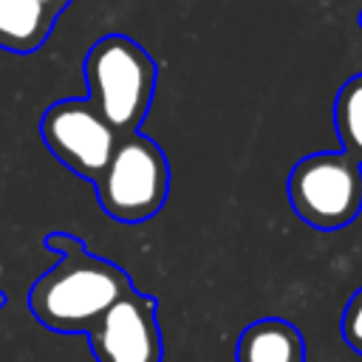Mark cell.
I'll list each match as a JSON object with an SVG mask.
<instances>
[{
    "label": "cell",
    "mask_w": 362,
    "mask_h": 362,
    "mask_svg": "<svg viewBox=\"0 0 362 362\" xmlns=\"http://www.w3.org/2000/svg\"><path fill=\"white\" fill-rule=\"evenodd\" d=\"M45 249L59 255V263L37 277L28 291V308L40 325L57 334H88L99 317L133 288L127 272L113 260L90 255L76 235L51 232Z\"/></svg>",
    "instance_id": "obj_1"
},
{
    "label": "cell",
    "mask_w": 362,
    "mask_h": 362,
    "mask_svg": "<svg viewBox=\"0 0 362 362\" xmlns=\"http://www.w3.org/2000/svg\"><path fill=\"white\" fill-rule=\"evenodd\" d=\"M88 99L119 130V136L141 130L153 93L156 62L127 34H105L90 45L82 62Z\"/></svg>",
    "instance_id": "obj_2"
},
{
    "label": "cell",
    "mask_w": 362,
    "mask_h": 362,
    "mask_svg": "<svg viewBox=\"0 0 362 362\" xmlns=\"http://www.w3.org/2000/svg\"><path fill=\"white\" fill-rule=\"evenodd\" d=\"M93 187L105 215L122 223H141L167 204L170 195L167 153L141 130L127 133L116 141Z\"/></svg>",
    "instance_id": "obj_3"
},
{
    "label": "cell",
    "mask_w": 362,
    "mask_h": 362,
    "mask_svg": "<svg viewBox=\"0 0 362 362\" xmlns=\"http://www.w3.org/2000/svg\"><path fill=\"white\" fill-rule=\"evenodd\" d=\"M294 215L320 232H337L362 212V164L345 150L303 156L286 181Z\"/></svg>",
    "instance_id": "obj_4"
},
{
    "label": "cell",
    "mask_w": 362,
    "mask_h": 362,
    "mask_svg": "<svg viewBox=\"0 0 362 362\" xmlns=\"http://www.w3.org/2000/svg\"><path fill=\"white\" fill-rule=\"evenodd\" d=\"M40 139L62 167L93 184L122 136L90 99H59L40 116Z\"/></svg>",
    "instance_id": "obj_5"
},
{
    "label": "cell",
    "mask_w": 362,
    "mask_h": 362,
    "mask_svg": "<svg viewBox=\"0 0 362 362\" xmlns=\"http://www.w3.org/2000/svg\"><path fill=\"white\" fill-rule=\"evenodd\" d=\"M156 300L127 288L88 331L96 362H164Z\"/></svg>",
    "instance_id": "obj_6"
},
{
    "label": "cell",
    "mask_w": 362,
    "mask_h": 362,
    "mask_svg": "<svg viewBox=\"0 0 362 362\" xmlns=\"http://www.w3.org/2000/svg\"><path fill=\"white\" fill-rule=\"evenodd\" d=\"M235 362H305V339L294 322L263 317L240 331Z\"/></svg>",
    "instance_id": "obj_7"
},
{
    "label": "cell",
    "mask_w": 362,
    "mask_h": 362,
    "mask_svg": "<svg viewBox=\"0 0 362 362\" xmlns=\"http://www.w3.org/2000/svg\"><path fill=\"white\" fill-rule=\"evenodd\" d=\"M57 11L40 0H0V48L34 54L54 31Z\"/></svg>",
    "instance_id": "obj_8"
},
{
    "label": "cell",
    "mask_w": 362,
    "mask_h": 362,
    "mask_svg": "<svg viewBox=\"0 0 362 362\" xmlns=\"http://www.w3.org/2000/svg\"><path fill=\"white\" fill-rule=\"evenodd\" d=\"M334 127L342 150L362 164V74H354L337 90Z\"/></svg>",
    "instance_id": "obj_9"
},
{
    "label": "cell",
    "mask_w": 362,
    "mask_h": 362,
    "mask_svg": "<svg viewBox=\"0 0 362 362\" xmlns=\"http://www.w3.org/2000/svg\"><path fill=\"white\" fill-rule=\"evenodd\" d=\"M339 331H342L345 345L362 356V286L345 303V311H342V320H339Z\"/></svg>",
    "instance_id": "obj_10"
},
{
    "label": "cell",
    "mask_w": 362,
    "mask_h": 362,
    "mask_svg": "<svg viewBox=\"0 0 362 362\" xmlns=\"http://www.w3.org/2000/svg\"><path fill=\"white\" fill-rule=\"evenodd\" d=\"M40 3H42V6H48L51 11H57V14H59V11H62V8H68L74 0H40Z\"/></svg>",
    "instance_id": "obj_11"
},
{
    "label": "cell",
    "mask_w": 362,
    "mask_h": 362,
    "mask_svg": "<svg viewBox=\"0 0 362 362\" xmlns=\"http://www.w3.org/2000/svg\"><path fill=\"white\" fill-rule=\"evenodd\" d=\"M6 303H8V297H6V291H0V311L6 308Z\"/></svg>",
    "instance_id": "obj_12"
},
{
    "label": "cell",
    "mask_w": 362,
    "mask_h": 362,
    "mask_svg": "<svg viewBox=\"0 0 362 362\" xmlns=\"http://www.w3.org/2000/svg\"><path fill=\"white\" fill-rule=\"evenodd\" d=\"M359 25H362V11H359Z\"/></svg>",
    "instance_id": "obj_13"
}]
</instances>
